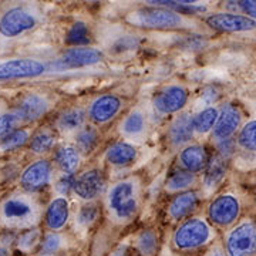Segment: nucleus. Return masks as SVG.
Masks as SVG:
<instances>
[{
	"label": "nucleus",
	"mask_w": 256,
	"mask_h": 256,
	"mask_svg": "<svg viewBox=\"0 0 256 256\" xmlns=\"http://www.w3.org/2000/svg\"><path fill=\"white\" fill-rule=\"evenodd\" d=\"M106 206L112 222L124 225L134 220L141 208V185L131 176L111 185L106 195Z\"/></svg>",
	"instance_id": "nucleus-1"
},
{
	"label": "nucleus",
	"mask_w": 256,
	"mask_h": 256,
	"mask_svg": "<svg viewBox=\"0 0 256 256\" xmlns=\"http://www.w3.org/2000/svg\"><path fill=\"white\" fill-rule=\"evenodd\" d=\"M42 218V208L38 202L28 195L9 196L0 206V220L9 229L33 228Z\"/></svg>",
	"instance_id": "nucleus-2"
},
{
	"label": "nucleus",
	"mask_w": 256,
	"mask_h": 256,
	"mask_svg": "<svg viewBox=\"0 0 256 256\" xmlns=\"http://www.w3.org/2000/svg\"><path fill=\"white\" fill-rule=\"evenodd\" d=\"M215 238L210 224L200 216H190L181 220L172 235V246L178 252H194L206 246Z\"/></svg>",
	"instance_id": "nucleus-3"
},
{
	"label": "nucleus",
	"mask_w": 256,
	"mask_h": 256,
	"mask_svg": "<svg viewBox=\"0 0 256 256\" xmlns=\"http://www.w3.org/2000/svg\"><path fill=\"white\" fill-rule=\"evenodd\" d=\"M127 22L148 30H174L185 24L182 14L166 8L156 6H146L134 10L127 16Z\"/></svg>",
	"instance_id": "nucleus-4"
},
{
	"label": "nucleus",
	"mask_w": 256,
	"mask_h": 256,
	"mask_svg": "<svg viewBox=\"0 0 256 256\" xmlns=\"http://www.w3.org/2000/svg\"><path fill=\"white\" fill-rule=\"evenodd\" d=\"M226 256H256V222L244 220L225 236Z\"/></svg>",
	"instance_id": "nucleus-5"
},
{
	"label": "nucleus",
	"mask_w": 256,
	"mask_h": 256,
	"mask_svg": "<svg viewBox=\"0 0 256 256\" xmlns=\"http://www.w3.org/2000/svg\"><path fill=\"white\" fill-rule=\"evenodd\" d=\"M242 205L236 195L220 194L215 196L208 205V220L218 228L226 229L234 226L240 216Z\"/></svg>",
	"instance_id": "nucleus-6"
},
{
	"label": "nucleus",
	"mask_w": 256,
	"mask_h": 256,
	"mask_svg": "<svg viewBox=\"0 0 256 256\" xmlns=\"http://www.w3.org/2000/svg\"><path fill=\"white\" fill-rule=\"evenodd\" d=\"M205 23L208 28L220 33H248L256 28V20L230 12L210 13L205 18Z\"/></svg>",
	"instance_id": "nucleus-7"
},
{
	"label": "nucleus",
	"mask_w": 256,
	"mask_h": 256,
	"mask_svg": "<svg viewBox=\"0 0 256 256\" xmlns=\"http://www.w3.org/2000/svg\"><path fill=\"white\" fill-rule=\"evenodd\" d=\"M107 188V180L98 168H92L76 176L73 192L82 201L92 202L101 196Z\"/></svg>",
	"instance_id": "nucleus-8"
},
{
	"label": "nucleus",
	"mask_w": 256,
	"mask_h": 256,
	"mask_svg": "<svg viewBox=\"0 0 256 256\" xmlns=\"http://www.w3.org/2000/svg\"><path fill=\"white\" fill-rule=\"evenodd\" d=\"M46 73V66L34 58H14L0 63V82L34 78Z\"/></svg>",
	"instance_id": "nucleus-9"
},
{
	"label": "nucleus",
	"mask_w": 256,
	"mask_h": 256,
	"mask_svg": "<svg viewBox=\"0 0 256 256\" xmlns=\"http://www.w3.org/2000/svg\"><path fill=\"white\" fill-rule=\"evenodd\" d=\"M104 54L98 48L90 46L72 47L66 50L63 56L56 62L54 67L58 70H72V68H82L96 66L102 62Z\"/></svg>",
	"instance_id": "nucleus-10"
},
{
	"label": "nucleus",
	"mask_w": 256,
	"mask_h": 256,
	"mask_svg": "<svg viewBox=\"0 0 256 256\" xmlns=\"http://www.w3.org/2000/svg\"><path fill=\"white\" fill-rule=\"evenodd\" d=\"M53 180V164L48 160H38L22 172L20 185L26 192L34 194L44 190Z\"/></svg>",
	"instance_id": "nucleus-11"
},
{
	"label": "nucleus",
	"mask_w": 256,
	"mask_h": 256,
	"mask_svg": "<svg viewBox=\"0 0 256 256\" xmlns=\"http://www.w3.org/2000/svg\"><path fill=\"white\" fill-rule=\"evenodd\" d=\"M188 98H190V94L184 86L172 84V86L165 87L164 90H161L156 94L152 101V106L158 114L170 116V114H175L182 110L188 102Z\"/></svg>",
	"instance_id": "nucleus-12"
},
{
	"label": "nucleus",
	"mask_w": 256,
	"mask_h": 256,
	"mask_svg": "<svg viewBox=\"0 0 256 256\" xmlns=\"http://www.w3.org/2000/svg\"><path fill=\"white\" fill-rule=\"evenodd\" d=\"M36 18L24 9H10L0 18V34L4 37H18L36 26Z\"/></svg>",
	"instance_id": "nucleus-13"
},
{
	"label": "nucleus",
	"mask_w": 256,
	"mask_h": 256,
	"mask_svg": "<svg viewBox=\"0 0 256 256\" xmlns=\"http://www.w3.org/2000/svg\"><path fill=\"white\" fill-rule=\"evenodd\" d=\"M122 107V101L116 94H104L92 101L88 110V117L96 124H107L114 118Z\"/></svg>",
	"instance_id": "nucleus-14"
},
{
	"label": "nucleus",
	"mask_w": 256,
	"mask_h": 256,
	"mask_svg": "<svg viewBox=\"0 0 256 256\" xmlns=\"http://www.w3.org/2000/svg\"><path fill=\"white\" fill-rule=\"evenodd\" d=\"M201 204V196L195 191L178 192L168 205V216L172 220H181L190 218Z\"/></svg>",
	"instance_id": "nucleus-15"
},
{
	"label": "nucleus",
	"mask_w": 256,
	"mask_h": 256,
	"mask_svg": "<svg viewBox=\"0 0 256 256\" xmlns=\"http://www.w3.org/2000/svg\"><path fill=\"white\" fill-rule=\"evenodd\" d=\"M242 124V114L236 106L226 104L218 114V120L212 128L214 137L220 140L232 138V136L238 131Z\"/></svg>",
	"instance_id": "nucleus-16"
},
{
	"label": "nucleus",
	"mask_w": 256,
	"mask_h": 256,
	"mask_svg": "<svg viewBox=\"0 0 256 256\" xmlns=\"http://www.w3.org/2000/svg\"><path fill=\"white\" fill-rule=\"evenodd\" d=\"M208 160H210V156L205 146L200 144H190L181 150L178 156V164L185 171L198 174L205 170Z\"/></svg>",
	"instance_id": "nucleus-17"
},
{
	"label": "nucleus",
	"mask_w": 256,
	"mask_h": 256,
	"mask_svg": "<svg viewBox=\"0 0 256 256\" xmlns=\"http://www.w3.org/2000/svg\"><path fill=\"white\" fill-rule=\"evenodd\" d=\"M70 220V202L66 196H57L48 204L46 214H44V222L48 230L58 232L66 228L67 222Z\"/></svg>",
	"instance_id": "nucleus-18"
},
{
	"label": "nucleus",
	"mask_w": 256,
	"mask_h": 256,
	"mask_svg": "<svg viewBox=\"0 0 256 256\" xmlns=\"http://www.w3.org/2000/svg\"><path fill=\"white\" fill-rule=\"evenodd\" d=\"M48 111V101L38 94H28L18 102L16 114L20 121H37L44 117Z\"/></svg>",
	"instance_id": "nucleus-19"
},
{
	"label": "nucleus",
	"mask_w": 256,
	"mask_h": 256,
	"mask_svg": "<svg viewBox=\"0 0 256 256\" xmlns=\"http://www.w3.org/2000/svg\"><path fill=\"white\" fill-rule=\"evenodd\" d=\"M204 188L206 191H214L215 188H218L222 181L225 180L226 172H228V158L222 156L220 154L210 156L208 164L204 170Z\"/></svg>",
	"instance_id": "nucleus-20"
},
{
	"label": "nucleus",
	"mask_w": 256,
	"mask_h": 256,
	"mask_svg": "<svg viewBox=\"0 0 256 256\" xmlns=\"http://www.w3.org/2000/svg\"><path fill=\"white\" fill-rule=\"evenodd\" d=\"M194 127H192V116L181 114L172 121L168 128V141L175 148L186 146L194 138Z\"/></svg>",
	"instance_id": "nucleus-21"
},
{
	"label": "nucleus",
	"mask_w": 256,
	"mask_h": 256,
	"mask_svg": "<svg viewBox=\"0 0 256 256\" xmlns=\"http://www.w3.org/2000/svg\"><path fill=\"white\" fill-rule=\"evenodd\" d=\"M137 148L132 144H130V142H126V141L114 142L106 151L107 162L114 165V166H127V165H131L137 160Z\"/></svg>",
	"instance_id": "nucleus-22"
},
{
	"label": "nucleus",
	"mask_w": 256,
	"mask_h": 256,
	"mask_svg": "<svg viewBox=\"0 0 256 256\" xmlns=\"http://www.w3.org/2000/svg\"><path fill=\"white\" fill-rule=\"evenodd\" d=\"M54 161L63 174H74L82 161V152L74 146H63L57 148Z\"/></svg>",
	"instance_id": "nucleus-23"
},
{
	"label": "nucleus",
	"mask_w": 256,
	"mask_h": 256,
	"mask_svg": "<svg viewBox=\"0 0 256 256\" xmlns=\"http://www.w3.org/2000/svg\"><path fill=\"white\" fill-rule=\"evenodd\" d=\"M121 134L127 138H140L146 134V117L142 111L134 110L122 120L121 126Z\"/></svg>",
	"instance_id": "nucleus-24"
},
{
	"label": "nucleus",
	"mask_w": 256,
	"mask_h": 256,
	"mask_svg": "<svg viewBox=\"0 0 256 256\" xmlns=\"http://www.w3.org/2000/svg\"><path fill=\"white\" fill-rule=\"evenodd\" d=\"M87 120V112L80 108H68V110L63 111L58 118H57V128L66 131V132H72V131H78L80 128L84 127Z\"/></svg>",
	"instance_id": "nucleus-25"
},
{
	"label": "nucleus",
	"mask_w": 256,
	"mask_h": 256,
	"mask_svg": "<svg viewBox=\"0 0 256 256\" xmlns=\"http://www.w3.org/2000/svg\"><path fill=\"white\" fill-rule=\"evenodd\" d=\"M98 142H100V132L96 127L84 126L77 131L76 144H77V150L82 154H92L97 148Z\"/></svg>",
	"instance_id": "nucleus-26"
},
{
	"label": "nucleus",
	"mask_w": 256,
	"mask_h": 256,
	"mask_svg": "<svg viewBox=\"0 0 256 256\" xmlns=\"http://www.w3.org/2000/svg\"><path fill=\"white\" fill-rule=\"evenodd\" d=\"M196 182H198L196 174L180 170L166 180L165 190L168 192H184L191 190L194 185H196Z\"/></svg>",
	"instance_id": "nucleus-27"
},
{
	"label": "nucleus",
	"mask_w": 256,
	"mask_h": 256,
	"mask_svg": "<svg viewBox=\"0 0 256 256\" xmlns=\"http://www.w3.org/2000/svg\"><path fill=\"white\" fill-rule=\"evenodd\" d=\"M220 111L215 107H206L200 112H196L195 116H192V127L194 131L198 134H206L212 131V128L215 126L216 120H218Z\"/></svg>",
	"instance_id": "nucleus-28"
},
{
	"label": "nucleus",
	"mask_w": 256,
	"mask_h": 256,
	"mask_svg": "<svg viewBox=\"0 0 256 256\" xmlns=\"http://www.w3.org/2000/svg\"><path fill=\"white\" fill-rule=\"evenodd\" d=\"M57 136L50 128H42L30 140V150L36 154H46L53 150Z\"/></svg>",
	"instance_id": "nucleus-29"
},
{
	"label": "nucleus",
	"mask_w": 256,
	"mask_h": 256,
	"mask_svg": "<svg viewBox=\"0 0 256 256\" xmlns=\"http://www.w3.org/2000/svg\"><path fill=\"white\" fill-rule=\"evenodd\" d=\"M158 235L154 229H144L136 238V246L142 256H154L158 252Z\"/></svg>",
	"instance_id": "nucleus-30"
},
{
	"label": "nucleus",
	"mask_w": 256,
	"mask_h": 256,
	"mask_svg": "<svg viewBox=\"0 0 256 256\" xmlns=\"http://www.w3.org/2000/svg\"><path fill=\"white\" fill-rule=\"evenodd\" d=\"M90 40H92L90 38V28L84 22L74 23L66 34V43L68 46H88Z\"/></svg>",
	"instance_id": "nucleus-31"
},
{
	"label": "nucleus",
	"mask_w": 256,
	"mask_h": 256,
	"mask_svg": "<svg viewBox=\"0 0 256 256\" xmlns=\"http://www.w3.org/2000/svg\"><path fill=\"white\" fill-rule=\"evenodd\" d=\"M98 215H100L98 205L94 202H87L76 214V226L82 230H86L98 220Z\"/></svg>",
	"instance_id": "nucleus-32"
},
{
	"label": "nucleus",
	"mask_w": 256,
	"mask_h": 256,
	"mask_svg": "<svg viewBox=\"0 0 256 256\" xmlns=\"http://www.w3.org/2000/svg\"><path fill=\"white\" fill-rule=\"evenodd\" d=\"M236 142L242 150L249 152H256V118L244 124V127L239 131Z\"/></svg>",
	"instance_id": "nucleus-33"
},
{
	"label": "nucleus",
	"mask_w": 256,
	"mask_h": 256,
	"mask_svg": "<svg viewBox=\"0 0 256 256\" xmlns=\"http://www.w3.org/2000/svg\"><path fill=\"white\" fill-rule=\"evenodd\" d=\"M16 242H18V250H22L24 254H28V252H32L42 242V232L36 226L24 229L18 236Z\"/></svg>",
	"instance_id": "nucleus-34"
},
{
	"label": "nucleus",
	"mask_w": 256,
	"mask_h": 256,
	"mask_svg": "<svg viewBox=\"0 0 256 256\" xmlns=\"http://www.w3.org/2000/svg\"><path fill=\"white\" fill-rule=\"evenodd\" d=\"M67 244V239L60 232H53L50 230L44 238L42 239L40 245H42V250L44 255H54L57 252H60Z\"/></svg>",
	"instance_id": "nucleus-35"
},
{
	"label": "nucleus",
	"mask_w": 256,
	"mask_h": 256,
	"mask_svg": "<svg viewBox=\"0 0 256 256\" xmlns=\"http://www.w3.org/2000/svg\"><path fill=\"white\" fill-rule=\"evenodd\" d=\"M30 140L28 130L18 128V130H13L10 134H8L4 138H2V150L4 151H13L18 150L20 146H23Z\"/></svg>",
	"instance_id": "nucleus-36"
},
{
	"label": "nucleus",
	"mask_w": 256,
	"mask_h": 256,
	"mask_svg": "<svg viewBox=\"0 0 256 256\" xmlns=\"http://www.w3.org/2000/svg\"><path fill=\"white\" fill-rule=\"evenodd\" d=\"M18 122H20V118H18L16 112L2 114L0 116V138H4L13 130H16V126Z\"/></svg>",
	"instance_id": "nucleus-37"
},
{
	"label": "nucleus",
	"mask_w": 256,
	"mask_h": 256,
	"mask_svg": "<svg viewBox=\"0 0 256 256\" xmlns=\"http://www.w3.org/2000/svg\"><path fill=\"white\" fill-rule=\"evenodd\" d=\"M138 46V38L136 36H122L120 37L118 40L112 44L111 47V52L114 54H120V53H124L128 50H132Z\"/></svg>",
	"instance_id": "nucleus-38"
},
{
	"label": "nucleus",
	"mask_w": 256,
	"mask_h": 256,
	"mask_svg": "<svg viewBox=\"0 0 256 256\" xmlns=\"http://www.w3.org/2000/svg\"><path fill=\"white\" fill-rule=\"evenodd\" d=\"M74 181H76V175L74 174H63L56 181V191L58 192L62 196L68 195L70 192H73Z\"/></svg>",
	"instance_id": "nucleus-39"
},
{
	"label": "nucleus",
	"mask_w": 256,
	"mask_h": 256,
	"mask_svg": "<svg viewBox=\"0 0 256 256\" xmlns=\"http://www.w3.org/2000/svg\"><path fill=\"white\" fill-rule=\"evenodd\" d=\"M216 148H218V154H220L222 156H225V158H229V156L235 152V150H236V142H235L232 138L220 140Z\"/></svg>",
	"instance_id": "nucleus-40"
},
{
	"label": "nucleus",
	"mask_w": 256,
	"mask_h": 256,
	"mask_svg": "<svg viewBox=\"0 0 256 256\" xmlns=\"http://www.w3.org/2000/svg\"><path fill=\"white\" fill-rule=\"evenodd\" d=\"M236 4L242 14L256 20V0H236Z\"/></svg>",
	"instance_id": "nucleus-41"
},
{
	"label": "nucleus",
	"mask_w": 256,
	"mask_h": 256,
	"mask_svg": "<svg viewBox=\"0 0 256 256\" xmlns=\"http://www.w3.org/2000/svg\"><path fill=\"white\" fill-rule=\"evenodd\" d=\"M150 6H156V8H166V9L172 10V2L171 0H146Z\"/></svg>",
	"instance_id": "nucleus-42"
},
{
	"label": "nucleus",
	"mask_w": 256,
	"mask_h": 256,
	"mask_svg": "<svg viewBox=\"0 0 256 256\" xmlns=\"http://www.w3.org/2000/svg\"><path fill=\"white\" fill-rule=\"evenodd\" d=\"M205 256H226V252H225V248L220 245V244H216V245L210 248Z\"/></svg>",
	"instance_id": "nucleus-43"
},
{
	"label": "nucleus",
	"mask_w": 256,
	"mask_h": 256,
	"mask_svg": "<svg viewBox=\"0 0 256 256\" xmlns=\"http://www.w3.org/2000/svg\"><path fill=\"white\" fill-rule=\"evenodd\" d=\"M128 255V246L127 245H120L118 248H116L110 256H127Z\"/></svg>",
	"instance_id": "nucleus-44"
},
{
	"label": "nucleus",
	"mask_w": 256,
	"mask_h": 256,
	"mask_svg": "<svg viewBox=\"0 0 256 256\" xmlns=\"http://www.w3.org/2000/svg\"><path fill=\"white\" fill-rule=\"evenodd\" d=\"M0 256H10L9 249L4 246H0Z\"/></svg>",
	"instance_id": "nucleus-45"
},
{
	"label": "nucleus",
	"mask_w": 256,
	"mask_h": 256,
	"mask_svg": "<svg viewBox=\"0 0 256 256\" xmlns=\"http://www.w3.org/2000/svg\"><path fill=\"white\" fill-rule=\"evenodd\" d=\"M38 256H53V255H44V254H43V255H38Z\"/></svg>",
	"instance_id": "nucleus-46"
}]
</instances>
